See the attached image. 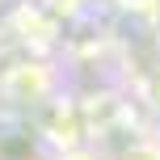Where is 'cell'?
<instances>
[{
    "instance_id": "cell-1",
    "label": "cell",
    "mask_w": 160,
    "mask_h": 160,
    "mask_svg": "<svg viewBox=\"0 0 160 160\" xmlns=\"http://www.w3.org/2000/svg\"><path fill=\"white\" fill-rule=\"evenodd\" d=\"M118 160H160V139H127Z\"/></svg>"
}]
</instances>
